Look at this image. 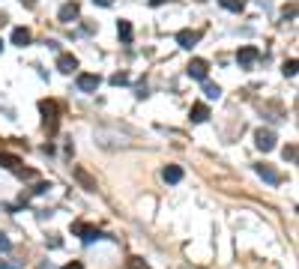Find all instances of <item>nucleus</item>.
<instances>
[{
  "instance_id": "nucleus-21",
  "label": "nucleus",
  "mask_w": 299,
  "mask_h": 269,
  "mask_svg": "<svg viewBox=\"0 0 299 269\" xmlns=\"http://www.w3.org/2000/svg\"><path fill=\"white\" fill-rule=\"evenodd\" d=\"M281 72H284L287 78H293V75H296V60H287V63H284V69H281Z\"/></svg>"
},
{
  "instance_id": "nucleus-6",
  "label": "nucleus",
  "mask_w": 299,
  "mask_h": 269,
  "mask_svg": "<svg viewBox=\"0 0 299 269\" xmlns=\"http://www.w3.org/2000/svg\"><path fill=\"white\" fill-rule=\"evenodd\" d=\"M177 42H180V48L191 51V48L201 42V30H180V33H177Z\"/></svg>"
},
{
  "instance_id": "nucleus-3",
  "label": "nucleus",
  "mask_w": 299,
  "mask_h": 269,
  "mask_svg": "<svg viewBox=\"0 0 299 269\" xmlns=\"http://www.w3.org/2000/svg\"><path fill=\"white\" fill-rule=\"evenodd\" d=\"M72 233L75 237H81L84 242H93V239H102V233L93 227V224H87V222H75L72 224Z\"/></svg>"
},
{
  "instance_id": "nucleus-4",
  "label": "nucleus",
  "mask_w": 299,
  "mask_h": 269,
  "mask_svg": "<svg viewBox=\"0 0 299 269\" xmlns=\"http://www.w3.org/2000/svg\"><path fill=\"white\" fill-rule=\"evenodd\" d=\"M99 84H102V78L93 75V72H81V75H78V90H81V93H96Z\"/></svg>"
},
{
  "instance_id": "nucleus-12",
  "label": "nucleus",
  "mask_w": 299,
  "mask_h": 269,
  "mask_svg": "<svg viewBox=\"0 0 299 269\" xmlns=\"http://www.w3.org/2000/svg\"><path fill=\"white\" fill-rule=\"evenodd\" d=\"M191 123H206L209 120V108L204 105V102H198V105H191Z\"/></svg>"
},
{
  "instance_id": "nucleus-13",
  "label": "nucleus",
  "mask_w": 299,
  "mask_h": 269,
  "mask_svg": "<svg viewBox=\"0 0 299 269\" xmlns=\"http://www.w3.org/2000/svg\"><path fill=\"white\" fill-rule=\"evenodd\" d=\"M162 176H165V183H171V186H177L180 179H183V168H180V165H168V168L162 171Z\"/></svg>"
},
{
  "instance_id": "nucleus-16",
  "label": "nucleus",
  "mask_w": 299,
  "mask_h": 269,
  "mask_svg": "<svg viewBox=\"0 0 299 269\" xmlns=\"http://www.w3.org/2000/svg\"><path fill=\"white\" fill-rule=\"evenodd\" d=\"M117 36H120L123 42H132V24L126 21V18H120V21H117Z\"/></svg>"
},
{
  "instance_id": "nucleus-28",
  "label": "nucleus",
  "mask_w": 299,
  "mask_h": 269,
  "mask_svg": "<svg viewBox=\"0 0 299 269\" xmlns=\"http://www.w3.org/2000/svg\"><path fill=\"white\" fill-rule=\"evenodd\" d=\"M93 3H99V6H111L114 0H93Z\"/></svg>"
},
{
  "instance_id": "nucleus-29",
  "label": "nucleus",
  "mask_w": 299,
  "mask_h": 269,
  "mask_svg": "<svg viewBox=\"0 0 299 269\" xmlns=\"http://www.w3.org/2000/svg\"><path fill=\"white\" fill-rule=\"evenodd\" d=\"M162 3H168V0H150V6H162Z\"/></svg>"
},
{
  "instance_id": "nucleus-18",
  "label": "nucleus",
  "mask_w": 299,
  "mask_h": 269,
  "mask_svg": "<svg viewBox=\"0 0 299 269\" xmlns=\"http://www.w3.org/2000/svg\"><path fill=\"white\" fill-rule=\"evenodd\" d=\"M221 6H224V9H231V12H242V9H245L242 0H221Z\"/></svg>"
},
{
  "instance_id": "nucleus-17",
  "label": "nucleus",
  "mask_w": 299,
  "mask_h": 269,
  "mask_svg": "<svg viewBox=\"0 0 299 269\" xmlns=\"http://www.w3.org/2000/svg\"><path fill=\"white\" fill-rule=\"evenodd\" d=\"M204 93H206V99H219L221 96V87L213 84V81H204Z\"/></svg>"
},
{
  "instance_id": "nucleus-19",
  "label": "nucleus",
  "mask_w": 299,
  "mask_h": 269,
  "mask_svg": "<svg viewBox=\"0 0 299 269\" xmlns=\"http://www.w3.org/2000/svg\"><path fill=\"white\" fill-rule=\"evenodd\" d=\"M111 84H114V87L129 84V75H126V72H117V75H111Z\"/></svg>"
},
{
  "instance_id": "nucleus-20",
  "label": "nucleus",
  "mask_w": 299,
  "mask_h": 269,
  "mask_svg": "<svg viewBox=\"0 0 299 269\" xmlns=\"http://www.w3.org/2000/svg\"><path fill=\"white\" fill-rule=\"evenodd\" d=\"M126 266H129V269H150L141 257H129V260H126Z\"/></svg>"
},
{
  "instance_id": "nucleus-7",
  "label": "nucleus",
  "mask_w": 299,
  "mask_h": 269,
  "mask_svg": "<svg viewBox=\"0 0 299 269\" xmlns=\"http://www.w3.org/2000/svg\"><path fill=\"white\" fill-rule=\"evenodd\" d=\"M186 72H189V75L195 78V81H206V72H209V63H206V60H201V57H195V60L189 63V69H186Z\"/></svg>"
},
{
  "instance_id": "nucleus-26",
  "label": "nucleus",
  "mask_w": 299,
  "mask_h": 269,
  "mask_svg": "<svg viewBox=\"0 0 299 269\" xmlns=\"http://www.w3.org/2000/svg\"><path fill=\"white\" fill-rule=\"evenodd\" d=\"M281 15H284V18H293V15H296V6H284V12H281Z\"/></svg>"
},
{
  "instance_id": "nucleus-32",
  "label": "nucleus",
  "mask_w": 299,
  "mask_h": 269,
  "mask_svg": "<svg viewBox=\"0 0 299 269\" xmlns=\"http://www.w3.org/2000/svg\"><path fill=\"white\" fill-rule=\"evenodd\" d=\"M0 48H3V39H0Z\"/></svg>"
},
{
  "instance_id": "nucleus-23",
  "label": "nucleus",
  "mask_w": 299,
  "mask_h": 269,
  "mask_svg": "<svg viewBox=\"0 0 299 269\" xmlns=\"http://www.w3.org/2000/svg\"><path fill=\"white\" fill-rule=\"evenodd\" d=\"M12 248V242H9V237H3V233H0V251H9Z\"/></svg>"
},
{
  "instance_id": "nucleus-10",
  "label": "nucleus",
  "mask_w": 299,
  "mask_h": 269,
  "mask_svg": "<svg viewBox=\"0 0 299 269\" xmlns=\"http://www.w3.org/2000/svg\"><path fill=\"white\" fill-rule=\"evenodd\" d=\"M57 69L66 72V75H69V72H75L78 69V57H72V54H60V57H57Z\"/></svg>"
},
{
  "instance_id": "nucleus-2",
  "label": "nucleus",
  "mask_w": 299,
  "mask_h": 269,
  "mask_svg": "<svg viewBox=\"0 0 299 269\" xmlns=\"http://www.w3.org/2000/svg\"><path fill=\"white\" fill-rule=\"evenodd\" d=\"M260 60V51L254 48V45H242L239 51H236V63H239V69H249V66H254Z\"/></svg>"
},
{
  "instance_id": "nucleus-22",
  "label": "nucleus",
  "mask_w": 299,
  "mask_h": 269,
  "mask_svg": "<svg viewBox=\"0 0 299 269\" xmlns=\"http://www.w3.org/2000/svg\"><path fill=\"white\" fill-rule=\"evenodd\" d=\"M296 158V147L290 143V147H284V161H293Z\"/></svg>"
},
{
  "instance_id": "nucleus-27",
  "label": "nucleus",
  "mask_w": 299,
  "mask_h": 269,
  "mask_svg": "<svg viewBox=\"0 0 299 269\" xmlns=\"http://www.w3.org/2000/svg\"><path fill=\"white\" fill-rule=\"evenodd\" d=\"M63 269H84V266H81V263H78V260H72V263H66V266H63Z\"/></svg>"
},
{
  "instance_id": "nucleus-9",
  "label": "nucleus",
  "mask_w": 299,
  "mask_h": 269,
  "mask_svg": "<svg viewBox=\"0 0 299 269\" xmlns=\"http://www.w3.org/2000/svg\"><path fill=\"white\" fill-rule=\"evenodd\" d=\"M72 176L81 183V189H84V191H96V179H93L90 174H87L84 168H72Z\"/></svg>"
},
{
  "instance_id": "nucleus-14",
  "label": "nucleus",
  "mask_w": 299,
  "mask_h": 269,
  "mask_svg": "<svg viewBox=\"0 0 299 269\" xmlns=\"http://www.w3.org/2000/svg\"><path fill=\"white\" fill-rule=\"evenodd\" d=\"M254 171H257V174H260L263 179H267V183H269V186H278V183H281V176H278V171H272L269 165H257Z\"/></svg>"
},
{
  "instance_id": "nucleus-30",
  "label": "nucleus",
  "mask_w": 299,
  "mask_h": 269,
  "mask_svg": "<svg viewBox=\"0 0 299 269\" xmlns=\"http://www.w3.org/2000/svg\"><path fill=\"white\" fill-rule=\"evenodd\" d=\"M21 3H24V6H36V0H21Z\"/></svg>"
},
{
  "instance_id": "nucleus-24",
  "label": "nucleus",
  "mask_w": 299,
  "mask_h": 269,
  "mask_svg": "<svg viewBox=\"0 0 299 269\" xmlns=\"http://www.w3.org/2000/svg\"><path fill=\"white\" fill-rule=\"evenodd\" d=\"M48 189H51V186H48V183H36V189H33V194H45V191H48Z\"/></svg>"
},
{
  "instance_id": "nucleus-8",
  "label": "nucleus",
  "mask_w": 299,
  "mask_h": 269,
  "mask_svg": "<svg viewBox=\"0 0 299 269\" xmlns=\"http://www.w3.org/2000/svg\"><path fill=\"white\" fill-rule=\"evenodd\" d=\"M78 12H81V6L75 3V0H69V3H63V6H60L57 18H60L63 24H69V21H75V18H78Z\"/></svg>"
},
{
  "instance_id": "nucleus-11",
  "label": "nucleus",
  "mask_w": 299,
  "mask_h": 269,
  "mask_svg": "<svg viewBox=\"0 0 299 269\" xmlns=\"http://www.w3.org/2000/svg\"><path fill=\"white\" fill-rule=\"evenodd\" d=\"M30 39H33V36H30L27 27H15V30H12V45L24 48V45H30Z\"/></svg>"
},
{
  "instance_id": "nucleus-25",
  "label": "nucleus",
  "mask_w": 299,
  "mask_h": 269,
  "mask_svg": "<svg viewBox=\"0 0 299 269\" xmlns=\"http://www.w3.org/2000/svg\"><path fill=\"white\" fill-rule=\"evenodd\" d=\"M48 245H51V248H60V245H63V239H60V237H51V239H48Z\"/></svg>"
},
{
  "instance_id": "nucleus-31",
  "label": "nucleus",
  "mask_w": 299,
  "mask_h": 269,
  "mask_svg": "<svg viewBox=\"0 0 299 269\" xmlns=\"http://www.w3.org/2000/svg\"><path fill=\"white\" fill-rule=\"evenodd\" d=\"M0 269H18V266H9V263H0Z\"/></svg>"
},
{
  "instance_id": "nucleus-1",
  "label": "nucleus",
  "mask_w": 299,
  "mask_h": 269,
  "mask_svg": "<svg viewBox=\"0 0 299 269\" xmlns=\"http://www.w3.org/2000/svg\"><path fill=\"white\" fill-rule=\"evenodd\" d=\"M39 114H42V123H45V129L54 135L57 132V120H60V108L54 99H42L39 102Z\"/></svg>"
},
{
  "instance_id": "nucleus-5",
  "label": "nucleus",
  "mask_w": 299,
  "mask_h": 269,
  "mask_svg": "<svg viewBox=\"0 0 299 269\" xmlns=\"http://www.w3.org/2000/svg\"><path fill=\"white\" fill-rule=\"evenodd\" d=\"M254 143H257L263 153L275 150V132H269V129H257V132H254Z\"/></svg>"
},
{
  "instance_id": "nucleus-15",
  "label": "nucleus",
  "mask_w": 299,
  "mask_h": 269,
  "mask_svg": "<svg viewBox=\"0 0 299 269\" xmlns=\"http://www.w3.org/2000/svg\"><path fill=\"white\" fill-rule=\"evenodd\" d=\"M18 165H21V158H18V156L0 153V168H6V171H18Z\"/></svg>"
}]
</instances>
